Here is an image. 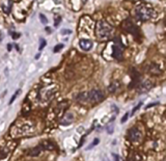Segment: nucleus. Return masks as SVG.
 I'll list each match as a JSON object with an SVG mask.
<instances>
[{
	"label": "nucleus",
	"instance_id": "obj_1",
	"mask_svg": "<svg viewBox=\"0 0 166 161\" xmlns=\"http://www.w3.org/2000/svg\"><path fill=\"white\" fill-rule=\"evenodd\" d=\"M135 16L137 19L142 21V22L149 21L154 17V9L149 3L141 2L135 6Z\"/></svg>",
	"mask_w": 166,
	"mask_h": 161
},
{
	"label": "nucleus",
	"instance_id": "obj_2",
	"mask_svg": "<svg viewBox=\"0 0 166 161\" xmlns=\"http://www.w3.org/2000/svg\"><path fill=\"white\" fill-rule=\"evenodd\" d=\"M113 27L109 23H107L104 20H100L97 22L96 25V34L97 38L100 39H108L112 36L113 34Z\"/></svg>",
	"mask_w": 166,
	"mask_h": 161
},
{
	"label": "nucleus",
	"instance_id": "obj_3",
	"mask_svg": "<svg viewBox=\"0 0 166 161\" xmlns=\"http://www.w3.org/2000/svg\"><path fill=\"white\" fill-rule=\"evenodd\" d=\"M57 91V86L56 85H49L47 88H44L43 89H41L39 92V100L41 101H49L50 99H52L54 96V94Z\"/></svg>",
	"mask_w": 166,
	"mask_h": 161
},
{
	"label": "nucleus",
	"instance_id": "obj_4",
	"mask_svg": "<svg viewBox=\"0 0 166 161\" xmlns=\"http://www.w3.org/2000/svg\"><path fill=\"white\" fill-rule=\"evenodd\" d=\"M104 94H103L102 91L100 89H91V91L87 92V99H88V103H99L102 102L104 100Z\"/></svg>",
	"mask_w": 166,
	"mask_h": 161
},
{
	"label": "nucleus",
	"instance_id": "obj_5",
	"mask_svg": "<svg viewBox=\"0 0 166 161\" xmlns=\"http://www.w3.org/2000/svg\"><path fill=\"white\" fill-rule=\"evenodd\" d=\"M112 50H113V57L117 60H122L123 53H124V46L120 39H114V44H113Z\"/></svg>",
	"mask_w": 166,
	"mask_h": 161
},
{
	"label": "nucleus",
	"instance_id": "obj_6",
	"mask_svg": "<svg viewBox=\"0 0 166 161\" xmlns=\"http://www.w3.org/2000/svg\"><path fill=\"white\" fill-rule=\"evenodd\" d=\"M123 27L126 31H128L129 33L133 34V36H140V32H139L138 27H137V26L134 24V23L130 19H127V20L124 21V22H123Z\"/></svg>",
	"mask_w": 166,
	"mask_h": 161
},
{
	"label": "nucleus",
	"instance_id": "obj_7",
	"mask_svg": "<svg viewBox=\"0 0 166 161\" xmlns=\"http://www.w3.org/2000/svg\"><path fill=\"white\" fill-rule=\"evenodd\" d=\"M141 137H142V133L138 128L134 127V128H131L130 130L128 131V138L130 139L131 141L137 142L140 140Z\"/></svg>",
	"mask_w": 166,
	"mask_h": 161
},
{
	"label": "nucleus",
	"instance_id": "obj_8",
	"mask_svg": "<svg viewBox=\"0 0 166 161\" xmlns=\"http://www.w3.org/2000/svg\"><path fill=\"white\" fill-rule=\"evenodd\" d=\"M79 46L83 51H90L94 47V43L90 39H81L79 41Z\"/></svg>",
	"mask_w": 166,
	"mask_h": 161
},
{
	"label": "nucleus",
	"instance_id": "obj_9",
	"mask_svg": "<svg viewBox=\"0 0 166 161\" xmlns=\"http://www.w3.org/2000/svg\"><path fill=\"white\" fill-rule=\"evenodd\" d=\"M152 88H153V83L151 82V81L146 80V81H144L143 83H141L140 85H139V88H138V93H139V94L147 93V92H149Z\"/></svg>",
	"mask_w": 166,
	"mask_h": 161
},
{
	"label": "nucleus",
	"instance_id": "obj_10",
	"mask_svg": "<svg viewBox=\"0 0 166 161\" xmlns=\"http://www.w3.org/2000/svg\"><path fill=\"white\" fill-rule=\"evenodd\" d=\"M74 120H75V117H74L73 113L67 112L64 115V117H62L61 120H60V124H61V125H64V126H65V125H68V124L73 123Z\"/></svg>",
	"mask_w": 166,
	"mask_h": 161
},
{
	"label": "nucleus",
	"instance_id": "obj_11",
	"mask_svg": "<svg viewBox=\"0 0 166 161\" xmlns=\"http://www.w3.org/2000/svg\"><path fill=\"white\" fill-rule=\"evenodd\" d=\"M76 100H77V102H79L80 104H86V103H88L87 92H83V93L78 94V96L76 97Z\"/></svg>",
	"mask_w": 166,
	"mask_h": 161
},
{
	"label": "nucleus",
	"instance_id": "obj_12",
	"mask_svg": "<svg viewBox=\"0 0 166 161\" xmlns=\"http://www.w3.org/2000/svg\"><path fill=\"white\" fill-rule=\"evenodd\" d=\"M41 148H42V150H48V151H50V150H54L55 149V146L52 142H50V141H47V140H45L42 142L41 144Z\"/></svg>",
	"mask_w": 166,
	"mask_h": 161
},
{
	"label": "nucleus",
	"instance_id": "obj_13",
	"mask_svg": "<svg viewBox=\"0 0 166 161\" xmlns=\"http://www.w3.org/2000/svg\"><path fill=\"white\" fill-rule=\"evenodd\" d=\"M149 72L151 73V74H153V75H158V74H160V73L162 72V71L160 70L159 66L152 64V65L149 67Z\"/></svg>",
	"mask_w": 166,
	"mask_h": 161
},
{
	"label": "nucleus",
	"instance_id": "obj_14",
	"mask_svg": "<svg viewBox=\"0 0 166 161\" xmlns=\"http://www.w3.org/2000/svg\"><path fill=\"white\" fill-rule=\"evenodd\" d=\"M120 82L118 81H114V82L110 83V85L108 86V91H109V93H115L120 88Z\"/></svg>",
	"mask_w": 166,
	"mask_h": 161
},
{
	"label": "nucleus",
	"instance_id": "obj_15",
	"mask_svg": "<svg viewBox=\"0 0 166 161\" xmlns=\"http://www.w3.org/2000/svg\"><path fill=\"white\" fill-rule=\"evenodd\" d=\"M41 151H42V148H41V146H38V147L33 148V149H31L30 151L28 152V155H29V156H33V157L39 156V153H41Z\"/></svg>",
	"mask_w": 166,
	"mask_h": 161
},
{
	"label": "nucleus",
	"instance_id": "obj_16",
	"mask_svg": "<svg viewBox=\"0 0 166 161\" xmlns=\"http://www.w3.org/2000/svg\"><path fill=\"white\" fill-rule=\"evenodd\" d=\"M45 46H46V39H39V51H42Z\"/></svg>",
	"mask_w": 166,
	"mask_h": 161
},
{
	"label": "nucleus",
	"instance_id": "obj_17",
	"mask_svg": "<svg viewBox=\"0 0 166 161\" xmlns=\"http://www.w3.org/2000/svg\"><path fill=\"white\" fill-rule=\"evenodd\" d=\"M20 94H21V89H18V91L16 92V93L14 94V96L12 97V99H10V101H9V104H13V103H14V101L16 100V98H17L18 96H19Z\"/></svg>",
	"mask_w": 166,
	"mask_h": 161
},
{
	"label": "nucleus",
	"instance_id": "obj_18",
	"mask_svg": "<svg viewBox=\"0 0 166 161\" xmlns=\"http://www.w3.org/2000/svg\"><path fill=\"white\" fill-rule=\"evenodd\" d=\"M39 19H41V22L43 23V24H47V23H48V19H47L46 16L44 14H39Z\"/></svg>",
	"mask_w": 166,
	"mask_h": 161
},
{
	"label": "nucleus",
	"instance_id": "obj_19",
	"mask_svg": "<svg viewBox=\"0 0 166 161\" xmlns=\"http://www.w3.org/2000/svg\"><path fill=\"white\" fill-rule=\"evenodd\" d=\"M99 138H94V142H93V144H89V146L87 147V149H86V150H90L91 149V148H94V146H97V144H99Z\"/></svg>",
	"mask_w": 166,
	"mask_h": 161
},
{
	"label": "nucleus",
	"instance_id": "obj_20",
	"mask_svg": "<svg viewBox=\"0 0 166 161\" xmlns=\"http://www.w3.org/2000/svg\"><path fill=\"white\" fill-rule=\"evenodd\" d=\"M142 104H143V103H142V102H139V103H138V104H137V105H136V106H135V107H134V109L132 110V112H131V114H132V115H133V114H134V113H135V112L137 111V110H138V109H139V108H140V107L142 106Z\"/></svg>",
	"mask_w": 166,
	"mask_h": 161
},
{
	"label": "nucleus",
	"instance_id": "obj_21",
	"mask_svg": "<svg viewBox=\"0 0 166 161\" xmlns=\"http://www.w3.org/2000/svg\"><path fill=\"white\" fill-rule=\"evenodd\" d=\"M62 48H64V44H58L57 46H55V48H54V50L53 51L56 53L57 51H59V50H61Z\"/></svg>",
	"mask_w": 166,
	"mask_h": 161
},
{
	"label": "nucleus",
	"instance_id": "obj_22",
	"mask_svg": "<svg viewBox=\"0 0 166 161\" xmlns=\"http://www.w3.org/2000/svg\"><path fill=\"white\" fill-rule=\"evenodd\" d=\"M128 117H129V113H126V114H125V117H124V118H122V120H120V123H122V124H124V123H125L126 121L128 120Z\"/></svg>",
	"mask_w": 166,
	"mask_h": 161
},
{
	"label": "nucleus",
	"instance_id": "obj_23",
	"mask_svg": "<svg viewBox=\"0 0 166 161\" xmlns=\"http://www.w3.org/2000/svg\"><path fill=\"white\" fill-rule=\"evenodd\" d=\"M112 156L114 157V160H115V161H122V159H120V157L118 156V155H116V154H115V153H113V154H112Z\"/></svg>",
	"mask_w": 166,
	"mask_h": 161
},
{
	"label": "nucleus",
	"instance_id": "obj_24",
	"mask_svg": "<svg viewBox=\"0 0 166 161\" xmlns=\"http://www.w3.org/2000/svg\"><path fill=\"white\" fill-rule=\"evenodd\" d=\"M61 33H62V34H65V33H68V34H71V33H72V30L62 29V30H61Z\"/></svg>",
	"mask_w": 166,
	"mask_h": 161
},
{
	"label": "nucleus",
	"instance_id": "obj_25",
	"mask_svg": "<svg viewBox=\"0 0 166 161\" xmlns=\"http://www.w3.org/2000/svg\"><path fill=\"white\" fill-rule=\"evenodd\" d=\"M12 36H13V39H18L19 38V36H20V33H14V32H12Z\"/></svg>",
	"mask_w": 166,
	"mask_h": 161
},
{
	"label": "nucleus",
	"instance_id": "obj_26",
	"mask_svg": "<svg viewBox=\"0 0 166 161\" xmlns=\"http://www.w3.org/2000/svg\"><path fill=\"white\" fill-rule=\"evenodd\" d=\"M157 104H158V103L156 102V103H153V104H149V105H147V106L146 107V109H149V107H153V106H156Z\"/></svg>",
	"mask_w": 166,
	"mask_h": 161
},
{
	"label": "nucleus",
	"instance_id": "obj_27",
	"mask_svg": "<svg viewBox=\"0 0 166 161\" xmlns=\"http://www.w3.org/2000/svg\"><path fill=\"white\" fill-rule=\"evenodd\" d=\"M12 45L13 44H9V45H7V50H9V51H10V50H12Z\"/></svg>",
	"mask_w": 166,
	"mask_h": 161
}]
</instances>
